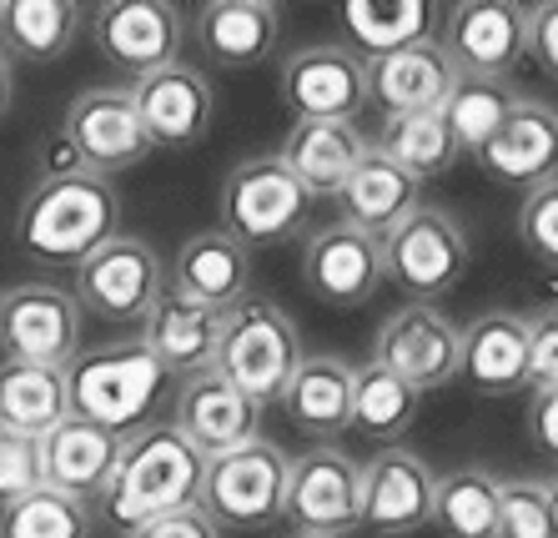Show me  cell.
<instances>
[{
  "label": "cell",
  "mask_w": 558,
  "mask_h": 538,
  "mask_svg": "<svg viewBox=\"0 0 558 538\" xmlns=\"http://www.w3.org/2000/svg\"><path fill=\"white\" fill-rule=\"evenodd\" d=\"M121 197L96 171H51L15 211V242L46 267H81L117 236Z\"/></svg>",
  "instance_id": "6da1fadb"
},
{
  "label": "cell",
  "mask_w": 558,
  "mask_h": 538,
  "mask_svg": "<svg viewBox=\"0 0 558 538\" xmlns=\"http://www.w3.org/2000/svg\"><path fill=\"white\" fill-rule=\"evenodd\" d=\"M202 478H207V458L171 423H146L142 433L121 443V463L101 493V509L121 534H136L156 518L196 509Z\"/></svg>",
  "instance_id": "7a4b0ae2"
},
{
  "label": "cell",
  "mask_w": 558,
  "mask_h": 538,
  "mask_svg": "<svg viewBox=\"0 0 558 538\" xmlns=\"http://www.w3.org/2000/svg\"><path fill=\"white\" fill-rule=\"evenodd\" d=\"M302 332L298 322L272 303V297H242L236 307L221 313L217 363L221 378L242 388L257 407L282 403L292 372L302 368Z\"/></svg>",
  "instance_id": "3957f363"
},
{
  "label": "cell",
  "mask_w": 558,
  "mask_h": 538,
  "mask_svg": "<svg viewBox=\"0 0 558 538\" xmlns=\"http://www.w3.org/2000/svg\"><path fill=\"white\" fill-rule=\"evenodd\" d=\"M161 382H167V372L146 353L142 338L111 342V347H96V353H76L65 363L71 413L86 423H101L121 438L146 428L156 398H161Z\"/></svg>",
  "instance_id": "277c9868"
},
{
  "label": "cell",
  "mask_w": 558,
  "mask_h": 538,
  "mask_svg": "<svg viewBox=\"0 0 558 538\" xmlns=\"http://www.w3.org/2000/svg\"><path fill=\"white\" fill-rule=\"evenodd\" d=\"M221 232L236 236L242 247H272V242H292L312 217V197L302 192V182L287 171V161L277 151L262 157H242L217 192Z\"/></svg>",
  "instance_id": "5b68a950"
},
{
  "label": "cell",
  "mask_w": 558,
  "mask_h": 538,
  "mask_svg": "<svg viewBox=\"0 0 558 538\" xmlns=\"http://www.w3.org/2000/svg\"><path fill=\"white\" fill-rule=\"evenodd\" d=\"M287 473H292V458L277 443L257 438V443L236 448V453L207 458V478H202V503L196 509L207 513L217 528H242V534L272 528L282 518Z\"/></svg>",
  "instance_id": "8992f818"
},
{
  "label": "cell",
  "mask_w": 558,
  "mask_h": 538,
  "mask_svg": "<svg viewBox=\"0 0 558 538\" xmlns=\"http://www.w3.org/2000/svg\"><path fill=\"white\" fill-rule=\"evenodd\" d=\"M383 267L388 282L413 292L417 303H433L453 292L468 272V232L453 211L417 201L403 222L383 236Z\"/></svg>",
  "instance_id": "52a82bcc"
},
{
  "label": "cell",
  "mask_w": 558,
  "mask_h": 538,
  "mask_svg": "<svg viewBox=\"0 0 558 538\" xmlns=\"http://www.w3.org/2000/svg\"><path fill=\"white\" fill-rule=\"evenodd\" d=\"M282 518L298 538H348L363 528V468L342 448H307L287 473Z\"/></svg>",
  "instance_id": "ba28073f"
},
{
  "label": "cell",
  "mask_w": 558,
  "mask_h": 538,
  "mask_svg": "<svg viewBox=\"0 0 558 538\" xmlns=\"http://www.w3.org/2000/svg\"><path fill=\"white\" fill-rule=\"evenodd\" d=\"M161 292H167V272H161L151 242L117 232L76 267L71 297L81 303V313L101 317V322H146L151 307L161 303Z\"/></svg>",
  "instance_id": "9c48e42d"
},
{
  "label": "cell",
  "mask_w": 558,
  "mask_h": 538,
  "mask_svg": "<svg viewBox=\"0 0 558 538\" xmlns=\"http://www.w3.org/2000/svg\"><path fill=\"white\" fill-rule=\"evenodd\" d=\"M61 142L71 146L81 171H96L106 182L117 171L142 167L156 151L142 126V111L131 101V86H92V91H81L61 117Z\"/></svg>",
  "instance_id": "30bf717a"
},
{
  "label": "cell",
  "mask_w": 558,
  "mask_h": 538,
  "mask_svg": "<svg viewBox=\"0 0 558 538\" xmlns=\"http://www.w3.org/2000/svg\"><path fill=\"white\" fill-rule=\"evenodd\" d=\"M86 21H92L96 51L117 76H126V86L182 61L186 11L171 0H111V5H96Z\"/></svg>",
  "instance_id": "8fae6325"
},
{
  "label": "cell",
  "mask_w": 558,
  "mask_h": 538,
  "mask_svg": "<svg viewBox=\"0 0 558 538\" xmlns=\"http://www.w3.org/2000/svg\"><path fill=\"white\" fill-rule=\"evenodd\" d=\"M81 353V303L56 282L0 288V357L65 368Z\"/></svg>",
  "instance_id": "7c38bea8"
},
{
  "label": "cell",
  "mask_w": 558,
  "mask_h": 538,
  "mask_svg": "<svg viewBox=\"0 0 558 538\" xmlns=\"http://www.w3.org/2000/svg\"><path fill=\"white\" fill-rule=\"evenodd\" d=\"M373 363L398 372L417 393L442 388L458 378V363H463V328L433 303H403L383 317L373 338Z\"/></svg>",
  "instance_id": "4fadbf2b"
},
{
  "label": "cell",
  "mask_w": 558,
  "mask_h": 538,
  "mask_svg": "<svg viewBox=\"0 0 558 538\" xmlns=\"http://www.w3.org/2000/svg\"><path fill=\"white\" fill-rule=\"evenodd\" d=\"M438 46L458 76L508 81V71L529 56V5L513 0H463L442 15Z\"/></svg>",
  "instance_id": "5bb4252c"
},
{
  "label": "cell",
  "mask_w": 558,
  "mask_h": 538,
  "mask_svg": "<svg viewBox=\"0 0 558 538\" xmlns=\"http://www.w3.org/2000/svg\"><path fill=\"white\" fill-rule=\"evenodd\" d=\"M277 96L292 121H352L367 106V61L348 46H302L282 61Z\"/></svg>",
  "instance_id": "9a60e30c"
},
{
  "label": "cell",
  "mask_w": 558,
  "mask_h": 538,
  "mask_svg": "<svg viewBox=\"0 0 558 538\" xmlns=\"http://www.w3.org/2000/svg\"><path fill=\"white\" fill-rule=\"evenodd\" d=\"M388 282L383 242L348 222H332L302 242V288L327 307H363Z\"/></svg>",
  "instance_id": "2e32d148"
},
{
  "label": "cell",
  "mask_w": 558,
  "mask_h": 538,
  "mask_svg": "<svg viewBox=\"0 0 558 538\" xmlns=\"http://www.w3.org/2000/svg\"><path fill=\"white\" fill-rule=\"evenodd\" d=\"M438 473L413 448H383L363 468V528L383 538H408L433 524Z\"/></svg>",
  "instance_id": "e0dca14e"
},
{
  "label": "cell",
  "mask_w": 558,
  "mask_h": 538,
  "mask_svg": "<svg viewBox=\"0 0 558 538\" xmlns=\"http://www.w3.org/2000/svg\"><path fill=\"white\" fill-rule=\"evenodd\" d=\"M171 428H177L202 458H221V453H236V448H247L262 438V407L211 368V372H196V378L182 382Z\"/></svg>",
  "instance_id": "ac0fdd59"
},
{
  "label": "cell",
  "mask_w": 558,
  "mask_h": 538,
  "mask_svg": "<svg viewBox=\"0 0 558 538\" xmlns=\"http://www.w3.org/2000/svg\"><path fill=\"white\" fill-rule=\"evenodd\" d=\"M131 101L142 111V126L151 136V146L182 151V146H196L207 136L217 96H211V81L202 71L177 61V66H161L151 76L131 81Z\"/></svg>",
  "instance_id": "d6986e66"
},
{
  "label": "cell",
  "mask_w": 558,
  "mask_h": 538,
  "mask_svg": "<svg viewBox=\"0 0 558 538\" xmlns=\"http://www.w3.org/2000/svg\"><path fill=\"white\" fill-rule=\"evenodd\" d=\"M478 167L494 176L498 186H513L529 197L533 186H544L558 176V111L548 101H523L508 111L504 132L483 146Z\"/></svg>",
  "instance_id": "ffe728a7"
},
{
  "label": "cell",
  "mask_w": 558,
  "mask_h": 538,
  "mask_svg": "<svg viewBox=\"0 0 558 538\" xmlns=\"http://www.w3.org/2000/svg\"><path fill=\"white\" fill-rule=\"evenodd\" d=\"M282 11L272 0H207L192 11V40L211 66L252 71L277 51Z\"/></svg>",
  "instance_id": "44dd1931"
},
{
  "label": "cell",
  "mask_w": 558,
  "mask_h": 538,
  "mask_svg": "<svg viewBox=\"0 0 558 538\" xmlns=\"http://www.w3.org/2000/svg\"><path fill=\"white\" fill-rule=\"evenodd\" d=\"M121 443L126 438L101 428V423H86V418H71L56 423L51 433L40 438V463H46V488L65 493V499H101L111 473L121 463Z\"/></svg>",
  "instance_id": "7402d4cb"
},
{
  "label": "cell",
  "mask_w": 558,
  "mask_h": 538,
  "mask_svg": "<svg viewBox=\"0 0 558 538\" xmlns=\"http://www.w3.org/2000/svg\"><path fill=\"white\" fill-rule=\"evenodd\" d=\"M458 86V66L448 61L438 40L413 46V51L367 61V106L388 117H423V111H442L448 91Z\"/></svg>",
  "instance_id": "603a6c76"
},
{
  "label": "cell",
  "mask_w": 558,
  "mask_h": 538,
  "mask_svg": "<svg viewBox=\"0 0 558 538\" xmlns=\"http://www.w3.org/2000/svg\"><path fill=\"white\" fill-rule=\"evenodd\" d=\"M247 282H252V252L227 236L221 227L211 232H196L182 242L177 262L167 272V288L186 303H202L211 313H227L247 297Z\"/></svg>",
  "instance_id": "cb8c5ba5"
},
{
  "label": "cell",
  "mask_w": 558,
  "mask_h": 538,
  "mask_svg": "<svg viewBox=\"0 0 558 538\" xmlns=\"http://www.w3.org/2000/svg\"><path fill=\"white\" fill-rule=\"evenodd\" d=\"M282 413L298 433L327 448L352 428V363L338 353H307L282 393Z\"/></svg>",
  "instance_id": "d4e9b609"
},
{
  "label": "cell",
  "mask_w": 558,
  "mask_h": 538,
  "mask_svg": "<svg viewBox=\"0 0 558 538\" xmlns=\"http://www.w3.org/2000/svg\"><path fill=\"white\" fill-rule=\"evenodd\" d=\"M277 157L287 161V171L298 176L312 201L338 197L357 161L367 157V136L352 121H292Z\"/></svg>",
  "instance_id": "484cf974"
},
{
  "label": "cell",
  "mask_w": 558,
  "mask_h": 538,
  "mask_svg": "<svg viewBox=\"0 0 558 538\" xmlns=\"http://www.w3.org/2000/svg\"><path fill=\"white\" fill-rule=\"evenodd\" d=\"M217 338H221V313L202 303H186L177 292H161V303L151 307V317L142 322V342L146 353L161 363V372H177V378H196V372H211L217 363Z\"/></svg>",
  "instance_id": "4316f807"
},
{
  "label": "cell",
  "mask_w": 558,
  "mask_h": 538,
  "mask_svg": "<svg viewBox=\"0 0 558 538\" xmlns=\"http://www.w3.org/2000/svg\"><path fill=\"white\" fill-rule=\"evenodd\" d=\"M478 393H519L529 388V317L523 313H483L463 328V363Z\"/></svg>",
  "instance_id": "83f0119b"
},
{
  "label": "cell",
  "mask_w": 558,
  "mask_h": 538,
  "mask_svg": "<svg viewBox=\"0 0 558 538\" xmlns=\"http://www.w3.org/2000/svg\"><path fill=\"white\" fill-rule=\"evenodd\" d=\"M342 26L352 36V56L383 61V56L438 40L442 11L433 0H357V5H342Z\"/></svg>",
  "instance_id": "f1b7e54d"
},
{
  "label": "cell",
  "mask_w": 558,
  "mask_h": 538,
  "mask_svg": "<svg viewBox=\"0 0 558 538\" xmlns=\"http://www.w3.org/2000/svg\"><path fill=\"white\" fill-rule=\"evenodd\" d=\"M338 207H342V222L348 227H357V232L383 242V236L417 207V182L403 167H392L377 146H367V157L357 161V171H352L348 186L338 192Z\"/></svg>",
  "instance_id": "f546056e"
},
{
  "label": "cell",
  "mask_w": 558,
  "mask_h": 538,
  "mask_svg": "<svg viewBox=\"0 0 558 538\" xmlns=\"http://www.w3.org/2000/svg\"><path fill=\"white\" fill-rule=\"evenodd\" d=\"M81 11L76 0H5L0 5V51L11 61H31V66H46V61H61L81 36Z\"/></svg>",
  "instance_id": "4dcf8cb0"
},
{
  "label": "cell",
  "mask_w": 558,
  "mask_h": 538,
  "mask_svg": "<svg viewBox=\"0 0 558 538\" xmlns=\"http://www.w3.org/2000/svg\"><path fill=\"white\" fill-rule=\"evenodd\" d=\"M65 418H71L65 368H36V363H5L0 357V428L5 433L46 438Z\"/></svg>",
  "instance_id": "1f68e13d"
},
{
  "label": "cell",
  "mask_w": 558,
  "mask_h": 538,
  "mask_svg": "<svg viewBox=\"0 0 558 538\" xmlns=\"http://www.w3.org/2000/svg\"><path fill=\"white\" fill-rule=\"evenodd\" d=\"M417 407H423V393L408 388L398 372H388L383 363L367 357L363 368H352V428L377 443L398 448V438L413 428Z\"/></svg>",
  "instance_id": "d6a6232c"
},
{
  "label": "cell",
  "mask_w": 558,
  "mask_h": 538,
  "mask_svg": "<svg viewBox=\"0 0 558 538\" xmlns=\"http://www.w3.org/2000/svg\"><path fill=\"white\" fill-rule=\"evenodd\" d=\"M519 106L508 81H488V76H458V86L442 101V126L453 136L458 157H483V146L504 132L508 111Z\"/></svg>",
  "instance_id": "836d02e7"
},
{
  "label": "cell",
  "mask_w": 558,
  "mask_h": 538,
  "mask_svg": "<svg viewBox=\"0 0 558 538\" xmlns=\"http://www.w3.org/2000/svg\"><path fill=\"white\" fill-rule=\"evenodd\" d=\"M504 513V478L488 468H453L438 478L433 524L448 538H498Z\"/></svg>",
  "instance_id": "e575fe53"
},
{
  "label": "cell",
  "mask_w": 558,
  "mask_h": 538,
  "mask_svg": "<svg viewBox=\"0 0 558 538\" xmlns=\"http://www.w3.org/2000/svg\"><path fill=\"white\" fill-rule=\"evenodd\" d=\"M377 151H383L392 167H403L417 186L433 182V176H448L458 161V146H453V136H448L438 111H423V117H388L383 132H377Z\"/></svg>",
  "instance_id": "d590c367"
},
{
  "label": "cell",
  "mask_w": 558,
  "mask_h": 538,
  "mask_svg": "<svg viewBox=\"0 0 558 538\" xmlns=\"http://www.w3.org/2000/svg\"><path fill=\"white\" fill-rule=\"evenodd\" d=\"M0 538H92V509L56 488H36L0 509Z\"/></svg>",
  "instance_id": "8d00e7d4"
},
{
  "label": "cell",
  "mask_w": 558,
  "mask_h": 538,
  "mask_svg": "<svg viewBox=\"0 0 558 538\" xmlns=\"http://www.w3.org/2000/svg\"><path fill=\"white\" fill-rule=\"evenodd\" d=\"M498 538H554V513H548L544 478H508L504 484Z\"/></svg>",
  "instance_id": "74e56055"
},
{
  "label": "cell",
  "mask_w": 558,
  "mask_h": 538,
  "mask_svg": "<svg viewBox=\"0 0 558 538\" xmlns=\"http://www.w3.org/2000/svg\"><path fill=\"white\" fill-rule=\"evenodd\" d=\"M46 488V463H40V438L5 433L0 428V509Z\"/></svg>",
  "instance_id": "f35d334b"
},
{
  "label": "cell",
  "mask_w": 558,
  "mask_h": 538,
  "mask_svg": "<svg viewBox=\"0 0 558 538\" xmlns=\"http://www.w3.org/2000/svg\"><path fill=\"white\" fill-rule=\"evenodd\" d=\"M519 236L523 247L538 257L544 267L558 272V176L544 186H533L519 207Z\"/></svg>",
  "instance_id": "ab89813d"
},
{
  "label": "cell",
  "mask_w": 558,
  "mask_h": 538,
  "mask_svg": "<svg viewBox=\"0 0 558 538\" xmlns=\"http://www.w3.org/2000/svg\"><path fill=\"white\" fill-rule=\"evenodd\" d=\"M523 317H529V388L558 393V303Z\"/></svg>",
  "instance_id": "60d3db41"
},
{
  "label": "cell",
  "mask_w": 558,
  "mask_h": 538,
  "mask_svg": "<svg viewBox=\"0 0 558 538\" xmlns=\"http://www.w3.org/2000/svg\"><path fill=\"white\" fill-rule=\"evenodd\" d=\"M529 56L544 66V76L558 81V0L529 5Z\"/></svg>",
  "instance_id": "b9f144b4"
},
{
  "label": "cell",
  "mask_w": 558,
  "mask_h": 538,
  "mask_svg": "<svg viewBox=\"0 0 558 538\" xmlns=\"http://www.w3.org/2000/svg\"><path fill=\"white\" fill-rule=\"evenodd\" d=\"M131 538H221V528L202 509H186V513H171V518H156V524L136 528Z\"/></svg>",
  "instance_id": "7bdbcfd3"
},
{
  "label": "cell",
  "mask_w": 558,
  "mask_h": 538,
  "mask_svg": "<svg viewBox=\"0 0 558 538\" xmlns=\"http://www.w3.org/2000/svg\"><path fill=\"white\" fill-rule=\"evenodd\" d=\"M529 428H533V438H538V448L558 458V393H533Z\"/></svg>",
  "instance_id": "ee69618b"
},
{
  "label": "cell",
  "mask_w": 558,
  "mask_h": 538,
  "mask_svg": "<svg viewBox=\"0 0 558 538\" xmlns=\"http://www.w3.org/2000/svg\"><path fill=\"white\" fill-rule=\"evenodd\" d=\"M11 96H15V71H11V56L0 51V117L11 111Z\"/></svg>",
  "instance_id": "f6af8a7d"
},
{
  "label": "cell",
  "mask_w": 558,
  "mask_h": 538,
  "mask_svg": "<svg viewBox=\"0 0 558 538\" xmlns=\"http://www.w3.org/2000/svg\"><path fill=\"white\" fill-rule=\"evenodd\" d=\"M548 488V513H554V538H558V478H544Z\"/></svg>",
  "instance_id": "bcb514c9"
},
{
  "label": "cell",
  "mask_w": 558,
  "mask_h": 538,
  "mask_svg": "<svg viewBox=\"0 0 558 538\" xmlns=\"http://www.w3.org/2000/svg\"><path fill=\"white\" fill-rule=\"evenodd\" d=\"M292 538H298V534H292Z\"/></svg>",
  "instance_id": "7dc6e473"
}]
</instances>
